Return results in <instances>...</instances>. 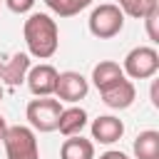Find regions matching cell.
<instances>
[{
    "instance_id": "1",
    "label": "cell",
    "mask_w": 159,
    "mask_h": 159,
    "mask_svg": "<svg viewBox=\"0 0 159 159\" xmlns=\"http://www.w3.org/2000/svg\"><path fill=\"white\" fill-rule=\"evenodd\" d=\"M22 35H25V45H27V52L37 60H50L55 52H57V45H60V30H57V22L45 15V12H32L27 20H25V27H22Z\"/></svg>"
},
{
    "instance_id": "23",
    "label": "cell",
    "mask_w": 159,
    "mask_h": 159,
    "mask_svg": "<svg viewBox=\"0 0 159 159\" xmlns=\"http://www.w3.org/2000/svg\"><path fill=\"white\" fill-rule=\"evenodd\" d=\"M0 2H2V0H0Z\"/></svg>"
},
{
    "instance_id": "5",
    "label": "cell",
    "mask_w": 159,
    "mask_h": 159,
    "mask_svg": "<svg viewBox=\"0 0 159 159\" xmlns=\"http://www.w3.org/2000/svg\"><path fill=\"white\" fill-rule=\"evenodd\" d=\"M60 112H62V104L57 99H50V97H37L25 109L27 122L37 132H55L57 122H60Z\"/></svg>"
},
{
    "instance_id": "6",
    "label": "cell",
    "mask_w": 159,
    "mask_h": 159,
    "mask_svg": "<svg viewBox=\"0 0 159 159\" xmlns=\"http://www.w3.org/2000/svg\"><path fill=\"white\" fill-rule=\"evenodd\" d=\"M87 92H89V84H87V80H84L80 72H72V70H67V72H57L55 94H57L60 102H72V104H75V102L84 99Z\"/></svg>"
},
{
    "instance_id": "7",
    "label": "cell",
    "mask_w": 159,
    "mask_h": 159,
    "mask_svg": "<svg viewBox=\"0 0 159 159\" xmlns=\"http://www.w3.org/2000/svg\"><path fill=\"white\" fill-rule=\"evenodd\" d=\"M25 82L35 97H50L55 94V82H57V70L52 65H37L30 67L25 75Z\"/></svg>"
},
{
    "instance_id": "22",
    "label": "cell",
    "mask_w": 159,
    "mask_h": 159,
    "mask_svg": "<svg viewBox=\"0 0 159 159\" xmlns=\"http://www.w3.org/2000/svg\"><path fill=\"white\" fill-rule=\"evenodd\" d=\"M2 94H5V89H2V82H0V102H2Z\"/></svg>"
},
{
    "instance_id": "17",
    "label": "cell",
    "mask_w": 159,
    "mask_h": 159,
    "mask_svg": "<svg viewBox=\"0 0 159 159\" xmlns=\"http://www.w3.org/2000/svg\"><path fill=\"white\" fill-rule=\"evenodd\" d=\"M142 20L147 22V35H149V40H152V42H159V7H154L152 12H147Z\"/></svg>"
},
{
    "instance_id": "21",
    "label": "cell",
    "mask_w": 159,
    "mask_h": 159,
    "mask_svg": "<svg viewBox=\"0 0 159 159\" xmlns=\"http://www.w3.org/2000/svg\"><path fill=\"white\" fill-rule=\"evenodd\" d=\"M5 129H7V124H5V117L0 114V142H2V134H5Z\"/></svg>"
},
{
    "instance_id": "13",
    "label": "cell",
    "mask_w": 159,
    "mask_h": 159,
    "mask_svg": "<svg viewBox=\"0 0 159 159\" xmlns=\"http://www.w3.org/2000/svg\"><path fill=\"white\" fill-rule=\"evenodd\" d=\"M124 77V72H122V67L117 65V62H112V60H102L99 65H94V70H92V82H94V87L102 92V89H107V87H112L114 82H119Z\"/></svg>"
},
{
    "instance_id": "15",
    "label": "cell",
    "mask_w": 159,
    "mask_h": 159,
    "mask_svg": "<svg viewBox=\"0 0 159 159\" xmlns=\"http://www.w3.org/2000/svg\"><path fill=\"white\" fill-rule=\"evenodd\" d=\"M45 5L60 17H72V15L82 12L84 7H89L92 0H45Z\"/></svg>"
},
{
    "instance_id": "18",
    "label": "cell",
    "mask_w": 159,
    "mask_h": 159,
    "mask_svg": "<svg viewBox=\"0 0 159 159\" xmlns=\"http://www.w3.org/2000/svg\"><path fill=\"white\" fill-rule=\"evenodd\" d=\"M7 2V7L12 10V12H27V10H32V5H35V0H5Z\"/></svg>"
},
{
    "instance_id": "4",
    "label": "cell",
    "mask_w": 159,
    "mask_h": 159,
    "mask_svg": "<svg viewBox=\"0 0 159 159\" xmlns=\"http://www.w3.org/2000/svg\"><path fill=\"white\" fill-rule=\"evenodd\" d=\"M122 72L132 80H149L159 72V52L154 47H134L127 52L124 57V65H122Z\"/></svg>"
},
{
    "instance_id": "9",
    "label": "cell",
    "mask_w": 159,
    "mask_h": 159,
    "mask_svg": "<svg viewBox=\"0 0 159 159\" xmlns=\"http://www.w3.org/2000/svg\"><path fill=\"white\" fill-rule=\"evenodd\" d=\"M122 134H124V124L112 114H102L92 122V139L99 144H114L122 139Z\"/></svg>"
},
{
    "instance_id": "16",
    "label": "cell",
    "mask_w": 159,
    "mask_h": 159,
    "mask_svg": "<svg viewBox=\"0 0 159 159\" xmlns=\"http://www.w3.org/2000/svg\"><path fill=\"white\" fill-rule=\"evenodd\" d=\"M117 5H119V10L124 15L142 20L147 12H152L154 7H159V0H119Z\"/></svg>"
},
{
    "instance_id": "11",
    "label": "cell",
    "mask_w": 159,
    "mask_h": 159,
    "mask_svg": "<svg viewBox=\"0 0 159 159\" xmlns=\"http://www.w3.org/2000/svg\"><path fill=\"white\" fill-rule=\"evenodd\" d=\"M84 127H87V112L82 107H67L60 112V122H57L60 134L75 137V134H82Z\"/></svg>"
},
{
    "instance_id": "19",
    "label": "cell",
    "mask_w": 159,
    "mask_h": 159,
    "mask_svg": "<svg viewBox=\"0 0 159 159\" xmlns=\"http://www.w3.org/2000/svg\"><path fill=\"white\" fill-rule=\"evenodd\" d=\"M99 159H129L124 152H114V149H109V152H104Z\"/></svg>"
},
{
    "instance_id": "12",
    "label": "cell",
    "mask_w": 159,
    "mask_h": 159,
    "mask_svg": "<svg viewBox=\"0 0 159 159\" xmlns=\"http://www.w3.org/2000/svg\"><path fill=\"white\" fill-rule=\"evenodd\" d=\"M60 159H94V144L82 134L67 137L60 149Z\"/></svg>"
},
{
    "instance_id": "10",
    "label": "cell",
    "mask_w": 159,
    "mask_h": 159,
    "mask_svg": "<svg viewBox=\"0 0 159 159\" xmlns=\"http://www.w3.org/2000/svg\"><path fill=\"white\" fill-rule=\"evenodd\" d=\"M30 70V55L25 52H15L7 62L0 60V82L10 84V87H17L25 82V75Z\"/></svg>"
},
{
    "instance_id": "2",
    "label": "cell",
    "mask_w": 159,
    "mask_h": 159,
    "mask_svg": "<svg viewBox=\"0 0 159 159\" xmlns=\"http://www.w3.org/2000/svg\"><path fill=\"white\" fill-rule=\"evenodd\" d=\"M124 27V12L114 2H102L89 15V32L97 40H112Z\"/></svg>"
},
{
    "instance_id": "8",
    "label": "cell",
    "mask_w": 159,
    "mask_h": 159,
    "mask_svg": "<svg viewBox=\"0 0 159 159\" xmlns=\"http://www.w3.org/2000/svg\"><path fill=\"white\" fill-rule=\"evenodd\" d=\"M99 94H102V102L109 109H127V107H132V102L137 97V89H134V84L127 77H122L119 82H114L112 87L102 89Z\"/></svg>"
},
{
    "instance_id": "14",
    "label": "cell",
    "mask_w": 159,
    "mask_h": 159,
    "mask_svg": "<svg viewBox=\"0 0 159 159\" xmlns=\"http://www.w3.org/2000/svg\"><path fill=\"white\" fill-rule=\"evenodd\" d=\"M134 157L137 159H159V132L144 129L134 139Z\"/></svg>"
},
{
    "instance_id": "3",
    "label": "cell",
    "mask_w": 159,
    "mask_h": 159,
    "mask_svg": "<svg viewBox=\"0 0 159 159\" xmlns=\"http://www.w3.org/2000/svg\"><path fill=\"white\" fill-rule=\"evenodd\" d=\"M2 144H5L7 159H40L37 139L30 127H22V124L7 127L2 134Z\"/></svg>"
},
{
    "instance_id": "20",
    "label": "cell",
    "mask_w": 159,
    "mask_h": 159,
    "mask_svg": "<svg viewBox=\"0 0 159 159\" xmlns=\"http://www.w3.org/2000/svg\"><path fill=\"white\" fill-rule=\"evenodd\" d=\"M152 104L159 107V84H157V82L152 84Z\"/></svg>"
}]
</instances>
